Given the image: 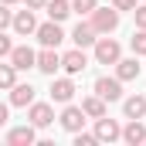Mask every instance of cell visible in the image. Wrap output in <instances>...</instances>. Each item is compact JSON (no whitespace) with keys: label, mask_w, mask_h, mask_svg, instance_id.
<instances>
[{"label":"cell","mask_w":146,"mask_h":146,"mask_svg":"<svg viewBox=\"0 0 146 146\" xmlns=\"http://www.w3.org/2000/svg\"><path fill=\"white\" fill-rule=\"evenodd\" d=\"M88 24L95 27V34H112V31L119 27V10H115V7H95Z\"/></svg>","instance_id":"cell-1"},{"label":"cell","mask_w":146,"mask_h":146,"mask_svg":"<svg viewBox=\"0 0 146 146\" xmlns=\"http://www.w3.org/2000/svg\"><path fill=\"white\" fill-rule=\"evenodd\" d=\"M24 3H27L31 10H44V3H48V0H24Z\"/></svg>","instance_id":"cell-29"},{"label":"cell","mask_w":146,"mask_h":146,"mask_svg":"<svg viewBox=\"0 0 146 146\" xmlns=\"http://www.w3.org/2000/svg\"><path fill=\"white\" fill-rule=\"evenodd\" d=\"M122 112H126V119H143L146 115V95H129L122 102Z\"/></svg>","instance_id":"cell-18"},{"label":"cell","mask_w":146,"mask_h":146,"mask_svg":"<svg viewBox=\"0 0 146 146\" xmlns=\"http://www.w3.org/2000/svg\"><path fill=\"white\" fill-rule=\"evenodd\" d=\"M3 122H7V106L0 102V126H3Z\"/></svg>","instance_id":"cell-30"},{"label":"cell","mask_w":146,"mask_h":146,"mask_svg":"<svg viewBox=\"0 0 146 146\" xmlns=\"http://www.w3.org/2000/svg\"><path fill=\"white\" fill-rule=\"evenodd\" d=\"M61 68H65L68 75L85 72V68H88V58H85V51H82V48H75V51H68V54H61Z\"/></svg>","instance_id":"cell-11"},{"label":"cell","mask_w":146,"mask_h":146,"mask_svg":"<svg viewBox=\"0 0 146 146\" xmlns=\"http://www.w3.org/2000/svg\"><path fill=\"white\" fill-rule=\"evenodd\" d=\"M10 51H14V41L0 31V58H10Z\"/></svg>","instance_id":"cell-26"},{"label":"cell","mask_w":146,"mask_h":146,"mask_svg":"<svg viewBox=\"0 0 146 146\" xmlns=\"http://www.w3.org/2000/svg\"><path fill=\"white\" fill-rule=\"evenodd\" d=\"M82 112H85V119H99V115H106V99H102V95H88V99H82Z\"/></svg>","instance_id":"cell-19"},{"label":"cell","mask_w":146,"mask_h":146,"mask_svg":"<svg viewBox=\"0 0 146 146\" xmlns=\"http://www.w3.org/2000/svg\"><path fill=\"white\" fill-rule=\"evenodd\" d=\"M37 41L44 44V48H58L61 41H65V31H61V24L58 21H48V24H37Z\"/></svg>","instance_id":"cell-4"},{"label":"cell","mask_w":146,"mask_h":146,"mask_svg":"<svg viewBox=\"0 0 146 146\" xmlns=\"http://www.w3.org/2000/svg\"><path fill=\"white\" fill-rule=\"evenodd\" d=\"M10 65H14L17 72L34 68V65H37V51H31L27 44H14V51H10Z\"/></svg>","instance_id":"cell-7"},{"label":"cell","mask_w":146,"mask_h":146,"mask_svg":"<svg viewBox=\"0 0 146 146\" xmlns=\"http://www.w3.org/2000/svg\"><path fill=\"white\" fill-rule=\"evenodd\" d=\"M27 119H31V126H34V129H44V126H51V122H54V109H51L48 102H31Z\"/></svg>","instance_id":"cell-6"},{"label":"cell","mask_w":146,"mask_h":146,"mask_svg":"<svg viewBox=\"0 0 146 146\" xmlns=\"http://www.w3.org/2000/svg\"><path fill=\"white\" fill-rule=\"evenodd\" d=\"M10 21H14V14H10V10H7V3L0 0V31H7V27H10Z\"/></svg>","instance_id":"cell-25"},{"label":"cell","mask_w":146,"mask_h":146,"mask_svg":"<svg viewBox=\"0 0 146 146\" xmlns=\"http://www.w3.org/2000/svg\"><path fill=\"white\" fill-rule=\"evenodd\" d=\"M10 27L17 31L21 37H27V34H34L37 31V21H34V10L27 7V10H17L14 14V21H10Z\"/></svg>","instance_id":"cell-9"},{"label":"cell","mask_w":146,"mask_h":146,"mask_svg":"<svg viewBox=\"0 0 146 146\" xmlns=\"http://www.w3.org/2000/svg\"><path fill=\"white\" fill-rule=\"evenodd\" d=\"M17 85V68L14 65H0V88H14Z\"/></svg>","instance_id":"cell-21"},{"label":"cell","mask_w":146,"mask_h":146,"mask_svg":"<svg viewBox=\"0 0 146 146\" xmlns=\"http://www.w3.org/2000/svg\"><path fill=\"white\" fill-rule=\"evenodd\" d=\"M95 27L88 24V21H78L75 24V31H72V41H75V48H88V44H95Z\"/></svg>","instance_id":"cell-13"},{"label":"cell","mask_w":146,"mask_h":146,"mask_svg":"<svg viewBox=\"0 0 146 146\" xmlns=\"http://www.w3.org/2000/svg\"><path fill=\"white\" fill-rule=\"evenodd\" d=\"M72 99H75V82L72 78H54V82H51V102L68 106Z\"/></svg>","instance_id":"cell-10"},{"label":"cell","mask_w":146,"mask_h":146,"mask_svg":"<svg viewBox=\"0 0 146 146\" xmlns=\"http://www.w3.org/2000/svg\"><path fill=\"white\" fill-rule=\"evenodd\" d=\"M31 102H34V85H21V82H17V85L10 88V106H17V109H27Z\"/></svg>","instance_id":"cell-17"},{"label":"cell","mask_w":146,"mask_h":146,"mask_svg":"<svg viewBox=\"0 0 146 146\" xmlns=\"http://www.w3.org/2000/svg\"><path fill=\"white\" fill-rule=\"evenodd\" d=\"M37 72L44 75H54L58 68H61V54H58V48H44V51H37Z\"/></svg>","instance_id":"cell-8"},{"label":"cell","mask_w":146,"mask_h":146,"mask_svg":"<svg viewBox=\"0 0 146 146\" xmlns=\"http://www.w3.org/2000/svg\"><path fill=\"white\" fill-rule=\"evenodd\" d=\"M95 139H99V143H115V139H122V126H119L115 119L99 115V119H95Z\"/></svg>","instance_id":"cell-3"},{"label":"cell","mask_w":146,"mask_h":146,"mask_svg":"<svg viewBox=\"0 0 146 146\" xmlns=\"http://www.w3.org/2000/svg\"><path fill=\"white\" fill-rule=\"evenodd\" d=\"M3 3H7V7H10V3H21V0H3Z\"/></svg>","instance_id":"cell-31"},{"label":"cell","mask_w":146,"mask_h":146,"mask_svg":"<svg viewBox=\"0 0 146 146\" xmlns=\"http://www.w3.org/2000/svg\"><path fill=\"white\" fill-rule=\"evenodd\" d=\"M133 17H136V27H146V3L133 7Z\"/></svg>","instance_id":"cell-27"},{"label":"cell","mask_w":146,"mask_h":146,"mask_svg":"<svg viewBox=\"0 0 146 146\" xmlns=\"http://www.w3.org/2000/svg\"><path fill=\"white\" fill-rule=\"evenodd\" d=\"M129 44H133V54H146V27H139Z\"/></svg>","instance_id":"cell-22"},{"label":"cell","mask_w":146,"mask_h":146,"mask_svg":"<svg viewBox=\"0 0 146 146\" xmlns=\"http://www.w3.org/2000/svg\"><path fill=\"white\" fill-rule=\"evenodd\" d=\"M44 10H48V21H58V24H61V21L72 14V3H68V0H48Z\"/></svg>","instance_id":"cell-20"},{"label":"cell","mask_w":146,"mask_h":146,"mask_svg":"<svg viewBox=\"0 0 146 146\" xmlns=\"http://www.w3.org/2000/svg\"><path fill=\"white\" fill-rule=\"evenodd\" d=\"M112 7H115V10H133L136 0H112Z\"/></svg>","instance_id":"cell-28"},{"label":"cell","mask_w":146,"mask_h":146,"mask_svg":"<svg viewBox=\"0 0 146 146\" xmlns=\"http://www.w3.org/2000/svg\"><path fill=\"white\" fill-rule=\"evenodd\" d=\"M99 7V0H72V10L75 14H92Z\"/></svg>","instance_id":"cell-23"},{"label":"cell","mask_w":146,"mask_h":146,"mask_svg":"<svg viewBox=\"0 0 146 146\" xmlns=\"http://www.w3.org/2000/svg\"><path fill=\"white\" fill-rule=\"evenodd\" d=\"M119 58H122L119 41H112L109 34H106V37H95V61H99V65H115Z\"/></svg>","instance_id":"cell-2"},{"label":"cell","mask_w":146,"mask_h":146,"mask_svg":"<svg viewBox=\"0 0 146 146\" xmlns=\"http://www.w3.org/2000/svg\"><path fill=\"white\" fill-rule=\"evenodd\" d=\"M136 75H139V54H136V58H119V61H115V78H119V82H133Z\"/></svg>","instance_id":"cell-14"},{"label":"cell","mask_w":146,"mask_h":146,"mask_svg":"<svg viewBox=\"0 0 146 146\" xmlns=\"http://www.w3.org/2000/svg\"><path fill=\"white\" fill-rule=\"evenodd\" d=\"M122 139L129 146H143L146 143V126H143V119H129V126L122 129Z\"/></svg>","instance_id":"cell-16"},{"label":"cell","mask_w":146,"mask_h":146,"mask_svg":"<svg viewBox=\"0 0 146 146\" xmlns=\"http://www.w3.org/2000/svg\"><path fill=\"white\" fill-rule=\"evenodd\" d=\"M34 139H37V133H34L31 122H27V126H17V129L7 133V143H10V146H31Z\"/></svg>","instance_id":"cell-15"},{"label":"cell","mask_w":146,"mask_h":146,"mask_svg":"<svg viewBox=\"0 0 146 146\" xmlns=\"http://www.w3.org/2000/svg\"><path fill=\"white\" fill-rule=\"evenodd\" d=\"M95 95H102L106 102H119L122 99V82L119 78H109V75L95 78Z\"/></svg>","instance_id":"cell-5"},{"label":"cell","mask_w":146,"mask_h":146,"mask_svg":"<svg viewBox=\"0 0 146 146\" xmlns=\"http://www.w3.org/2000/svg\"><path fill=\"white\" fill-rule=\"evenodd\" d=\"M61 126L75 136V133L85 126V112H82V106H65V112H61Z\"/></svg>","instance_id":"cell-12"},{"label":"cell","mask_w":146,"mask_h":146,"mask_svg":"<svg viewBox=\"0 0 146 146\" xmlns=\"http://www.w3.org/2000/svg\"><path fill=\"white\" fill-rule=\"evenodd\" d=\"M95 143H99L95 133H82V129L75 133V146H95Z\"/></svg>","instance_id":"cell-24"}]
</instances>
